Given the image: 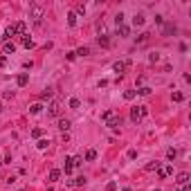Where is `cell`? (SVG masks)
Instances as JSON below:
<instances>
[{"mask_svg":"<svg viewBox=\"0 0 191 191\" xmlns=\"http://www.w3.org/2000/svg\"><path fill=\"white\" fill-rule=\"evenodd\" d=\"M101 119L106 121V126H110V128H115V126L121 124V117H119V115H115L113 110H106V113L101 115Z\"/></svg>","mask_w":191,"mask_h":191,"instance_id":"obj_1","label":"cell"},{"mask_svg":"<svg viewBox=\"0 0 191 191\" xmlns=\"http://www.w3.org/2000/svg\"><path fill=\"white\" fill-rule=\"evenodd\" d=\"M30 16H32V18H34V20H36L38 25H40V18H43V5L32 2V5H30Z\"/></svg>","mask_w":191,"mask_h":191,"instance_id":"obj_2","label":"cell"},{"mask_svg":"<svg viewBox=\"0 0 191 191\" xmlns=\"http://www.w3.org/2000/svg\"><path fill=\"white\" fill-rule=\"evenodd\" d=\"M146 115H148V108H146V106H135V108L130 110V119H133V121H140V119L146 117Z\"/></svg>","mask_w":191,"mask_h":191,"instance_id":"obj_3","label":"cell"},{"mask_svg":"<svg viewBox=\"0 0 191 191\" xmlns=\"http://www.w3.org/2000/svg\"><path fill=\"white\" fill-rule=\"evenodd\" d=\"M47 115H50V117H59V115H61V103L59 101H52L50 108H47Z\"/></svg>","mask_w":191,"mask_h":191,"instance_id":"obj_4","label":"cell"},{"mask_svg":"<svg viewBox=\"0 0 191 191\" xmlns=\"http://www.w3.org/2000/svg\"><path fill=\"white\" fill-rule=\"evenodd\" d=\"M171 173H173V166H171V164H164V166L160 164V169H158V175L162 178V180H164V178H169Z\"/></svg>","mask_w":191,"mask_h":191,"instance_id":"obj_5","label":"cell"},{"mask_svg":"<svg viewBox=\"0 0 191 191\" xmlns=\"http://www.w3.org/2000/svg\"><path fill=\"white\" fill-rule=\"evenodd\" d=\"M128 65H130V61H117V63L113 65V70L117 72V74H124V72H126V68H128Z\"/></svg>","mask_w":191,"mask_h":191,"instance_id":"obj_6","label":"cell"},{"mask_svg":"<svg viewBox=\"0 0 191 191\" xmlns=\"http://www.w3.org/2000/svg\"><path fill=\"white\" fill-rule=\"evenodd\" d=\"M97 43H99L101 47H110V38H108V34H99V38H97Z\"/></svg>","mask_w":191,"mask_h":191,"instance_id":"obj_7","label":"cell"},{"mask_svg":"<svg viewBox=\"0 0 191 191\" xmlns=\"http://www.w3.org/2000/svg\"><path fill=\"white\" fill-rule=\"evenodd\" d=\"M14 36H16V27H14V25H9L7 30H5V36H2V38H5V43H7L9 38H14Z\"/></svg>","mask_w":191,"mask_h":191,"instance_id":"obj_8","label":"cell"},{"mask_svg":"<svg viewBox=\"0 0 191 191\" xmlns=\"http://www.w3.org/2000/svg\"><path fill=\"white\" fill-rule=\"evenodd\" d=\"M70 119H59V130L61 133H68V130H70Z\"/></svg>","mask_w":191,"mask_h":191,"instance_id":"obj_9","label":"cell"},{"mask_svg":"<svg viewBox=\"0 0 191 191\" xmlns=\"http://www.w3.org/2000/svg\"><path fill=\"white\" fill-rule=\"evenodd\" d=\"M14 27H16V34H25V30H27V25H25V20H18V23H14Z\"/></svg>","mask_w":191,"mask_h":191,"instance_id":"obj_10","label":"cell"},{"mask_svg":"<svg viewBox=\"0 0 191 191\" xmlns=\"http://www.w3.org/2000/svg\"><path fill=\"white\" fill-rule=\"evenodd\" d=\"M20 43H23V45H25V47H27V50H30V47H34V40H32L30 36H27V34H23V36H20Z\"/></svg>","mask_w":191,"mask_h":191,"instance_id":"obj_11","label":"cell"},{"mask_svg":"<svg viewBox=\"0 0 191 191\" xmlns=\"http://www.w3.org/2000/svg\"><path fill=\"white\" fill-rule=\"evenodd\" d=\"M148 40H151V34L144 32V34H140V38H137V45H146Z\"/></svg>","mask_w":191,"mask_h":191,"instance_id":"obj_12","label":"cell"},{"mask_svg":"<svg viewBox=\"0 0 191 191\" xmlns=\"http://www.w3.org/2000/svg\"><path fill=\"white\" fill-rule=\"evenodd\" d=\"M2 50H5V54H14V52H16V45L11 43V40H7V43L2 45Z\"/></svg>","mask_w":191,"mask_h":191,"instance_id":"obj_13","label":"cell"},{"mask_svg":"<svg viewBox=\"0 0 191 191\" xmlns=\"http://www.w3.org/2000/svg\"><path fill=\"white\" fill-rule=\"evenodd\" d=\"M178 30H175V25H173V23H166L164 25V36H171V34H175Z\"/></svg>","mask_w":191,"mask_h":191,"instance_id":"obj_14","label":"cell"},{"mask_svg":"<svg viewBox=\"0 0 191 191\" xmlns=\"http://www.w3.org/2000/svg\"><path fill=\"white\" fill-rule=\"evenodd\" d=\"M27 81H30V77H27V72H23V74H18V79H16V83H18L20 88H23V85H27Z\"/></svg>","mask_w":191,"mask_h":191,"instance_id":"obj_15","label":"cell"},{"mask_svg":"<svg viewBox=\"0 0 191 191\" xmlns=\"http://www.w3.org/2000/svg\"><path fill=\"white\" fill-rule=\"evenodd\" d=\"M144 20H146V18H144L142 14H135V18H133V25H135V27H142Z\"/></svg>","mask_w":191,"mask_h":191,"instance_id":"obj_16","label":"cell"},{"mask_svg":"<svg viewBox=\"0 0 191 191\" xmlns=\"http://www.w3.org/2000/svg\"><path fill=\"white\" fill-rule=\"evenodd\" d=\"M68 25H70V27H77V14H74V11L68 14Z\"/></svg>","mask_w":191,"mask_h":191,"instance_id":"obj_17","label":"cell"},{"mask_svg":"<svg viewBox=\"0 0 191 191\" xmlns=\"http://www.w3.org/2000/svg\"><path fill=\"white\" fill-rule=\"evenodd\" d=\"M59 178H61V171H59V169H52V171H50V182H56Z\"/></svg>","mask_w":191,"mask_h":191,"instance_id":"obj_18","label":"cell"},{"mask_svg":"<svg viewBox=\"0 0 191 191\" xmlns=\"http://www.w3.org/2000/svg\"><path fill=\"white\" fill-rule=\"evenodd\" d=\"M70 184H72V187H83V184H85V178H83V175H79V178H74Z\"/></svg>","mask_w":191,"mask_h":191,"instance_id":"obj_19","label":"cell"},{"mask_svg":"<svg viewBox=\"0 0 191 191\" xmlns=\"http://www.w3.org/2000/svg\"><path fill=\"white\" fill-rule=\"evenodd\" d=\"M175 182H178V184H187V182H189V173H187V171H184V173H180Z\"/></svg>","mask_w":191,"mask_h":191,"instance_id":"obj_20","label":"cell"},{"mask_svg":"<svg viewBox=\"0 0 191 191\" xmlns=\"http://www.w3.org/2000/svg\"><path fill=\"white\" fill-rule=\"evenodd\" d=\"M40 110H43V103H34V106H30V113L32 115H38Z\"/></svg>","mask_w":191,"mask_h":191,"instance_id":"obj_21","label":"cell"},{"mask_svg":"<svg viewBox=\"0 0 191 191\" xmlns=\"http://www.w3.org/2000/svg\"><path fill=\"white\" fill-rule=\"evenodd\" d=\"M135 95H137L135 90H126V92H124V99H126V101H133V99H135Z\"/></svg>","mask_w":191,"mask_h":191,"instance_id":"obj_22","label":"cell"},{"mask_svg":"<svg viewBox=\"0 0 191 191\" xmlns=\"http://www.w3.org/2000/svg\"><path fill=\"white\" fill-rule=\"evenodd\" d=\"M128 32H130V30H128L126 25H119V27H117V34H119V36H128Z\"/></svg>","mask_w":191,"mask_h":191,"instance_id":"obj_23","label":"cell"},{"mask_svg":"<svg viewBox=\"0 0 191 191\" xmlns=\"http://www.w3.org/2000/svg\"><path fill=\"white\" fill-rule=\"evenodd\" d=\"M175 158H178V151H175V148H169V151H166V160H171V162H173Z\"/></svg>","mask_w":191,"mask_h":191,"instance_id":"obj_24","label":"cell"},{"mask_svg":"<svg viewBox=\"0 0 191 191\" xmlns=\"http://www.w3.org/2000/svg\"><path fill=\"white\" fill-rule=\"evenodd\" d=\"M74 54H77V56H88V54H90V47H79Z\"/></svg>","mask_w":191,"mask_h":191,"instance_id":"obj_25","label":"cell"},{"mask_svg":"<svg viewBox=\"0 0 191 191\" xmlns=\"http://www.w3.org/2000/svg\"><path fill=\"white\" fill-rule=\"evenodd\" d=\"M85 160H88V162H92V160H97V151H95V148H90V151H88V153H85Z\"/></svg>","mask_w":191,"mask_h":191,"instance_id":"obj_26","label":"cell"},{"mask_svg":"<svg viewBox=\"0 0 191 191\" xmlns=\"http://www.w3.org/2000/svg\"><path fill=\"white\" fill-rule=\"evenodd\" d=\"M160 169V162H148L146 164V171H158Z\"/></svg>","mask_w":191,"mask_h":191,"instance_id":"obj_27","label":"cell"},{"mask_svg":"<svg viewBox=\"0 0 191 191\" xmlns=\"http://www.w3.org/2000/svg\"><path fill=\"white\" fill-rule=\"evenodd\" d=\"M47 144H50L47 140H38V142H36V148H40V151H43V148H47Z\"/></svg>","mask_w":191,"mask_h":191,"instance_id":"obj_28","label":"cell"},{"mask_svg":"<svg viewBox=\"0 0 191 191\" xmlns=\"http://www.w3.org/2000/svg\"><path fill=\"white\" fill-rule=\"evenodd\" d=\"M72 169H74V164H72V158H70V160H65V173H70Z\"/></svg>","mask_w":191,"mask_h":191,"instance_id":"obj_29","label":"cell"},{"mask_svg":"<svg viewBox=\"0 0 191 191\" xmlns=\"http://www.w3.org/2000/svg\"><path fill=\"white\" fill-rule=\"evenodd\" d=\"M79 106H81V101H79V99H74V97H72V99H70V108H74V110H77Z\"/></svg>","mask_w":191,"mask_h":191,"instance_id":"obj_30","label":"cell"},{"mask_svg":"<svg viewBox=\"0 0 191 191\" xmlns=\"http://www.w3.org/2000/svg\"><path fill=\"white\" fill-rule=\"evenodd\" d=\"M137 95H151V88H146V85H144V88H140V90H135Z\"/></svg>","mask_w":191,"mask_h":191,"instance_id":"obj_31","label":"cell"},{"mask_svg":"<svg viewBox=\"0 0 191 191\" xmlns=\"http://www.w3.org/2000/svg\"><path fill=\"white\" fill-rule=\"evenodd\" d=\"M115 23H117V27L124 25V14H117V16H115Z\"/></svg>","mask_w":191,"mask_h":191,"instance_id":"obj_32","label":"cell"},{"mask_svg":"<svg viewBox=\"0 0 191 191\" xmlns=\"http://www.w3.org/2000/svg\"><path fill=\"white\" fill-rule=\"evenodd\" d=\"M182 99H184L182 92H173V101H182Z\"/></svg>","mask_w":191,"mask_h":191,"instance_id":"obj_33","label":"cell"},{"mask_svg":"<svg viewBox=\"0 0 191 191\" xmlns=\"http://www.w3.org/2000/svg\"><path fill=\"white\" fill-rule=\"evenodd\" d=\"M50 97H52V90L50 88L45 90V92H40V99H50Z\"/></svg>","mask_w":191,"mask_h":191,"instance_id":"obj_34","label":"cell"},{"mask_svg":"<svg viewBox=\"0 0 191 191\" xmlns=\"http://www.w3.org/2000/svg\"><path fill=\"white\" fill-rule=\"evenodd\" d=\"M40 135H43V130H40V128H34V130H32V137H36V140H38Z\"/></svg>","mask_w":191,"mask_h":191,"instance_id":"obj_35","label":"cell"},{"mask_svg":"<svg viewBox=\"0 0 191 191\" xmlns=\"http://www.w3.org/2000/svg\"><path fill=\"white\" fill-rule=\"evenodd\" d=\"M72 164L74 166H81V164H83V158H72Z\"/></svg>","mask_w":191,"mask_h":191,"instance_id":"obj_36","label":"cell"},{"mask_svg":"<svg viewBox=\"0 0 191 191\" xmlns=\"http://www.w3.org/2000/svg\"><path fill=\"white\" fill-rule=\"evenodd\" d=\"M106 191H117V182H108V187H106Z\"/></svg>","mask_w":191,"mask_h":191,"instance_id":"obj_37","label":"cell"},{"mask_svg":"<svg viewBox=\"0 0 191 191\" xmlns=\"http://www.w3.org/2000/svg\"><path fill=\"white\" fill-rule=\"evenodd\" d=\"M74 14H85V7L83 5H77V11H74Z\"/></svg>","mask_w":191,"mask_h":191,"instance_id":"obj_38","label":"cell"},{"mask_svg":"<svg viewBox=\"0 0 191 191\" xmlns=\"http://www.w3.org/2000/svg\"><path fill=\"white\" fill-rule=\"evenodd\" d=\"M128 158H130V160H135V158H137V151H133V148H130V151H128Z\"/></svg>","mask_w":191,"mask_h":191,"instance_id":"obj_39","label":"cell"},{"mask_svg":"<svg viewBox=\"0 0 191 191\" xmlns=\"http://www.w3.org/2000/svg\"><path fill=\"white\" fill-rule=\"evenodd\" d=\"M2 65H7V56H0V68Z\"/></svg>","mask_w":191,"mask_h":191,"instance_id":"obj_40","label":"cell"},{"mask_svg":"<svg viewBox=\"0 0 191 191\" xmlns=\"http://www.w3.org/2000/svg\"><path fill=\"white\" fill-rule=\"evenodd\" d=\"M0 113H2V103H0Z\"/></svg>","mask_w":191,"mask_h":191,"instance_id":"obj_41","label":"cell"},{"mask_svg":"<svg viewBox=\"0 0 191 191\" xmlns=\"http://www.w3.org/2000/svg\"><path fill=\"white\" fill-rule=\"evenodd\" d=\"M155 191H160V189H155Z\"/></svg>","mask_w":191,"mask_h":191,"instance_id":"obj_42","label":"cell"},{"mask_svg":"<svg viewBox=\"0 0 191 191\" xmlns=\"http://www.w3.org/2000/svg\"><path fill=\"white\" fill-rule=\"evenodd\" d=\"M20 191H23V189H20Z\"/></svg>","mask_w":191,"mask_h":191,"instance_id":"obj_43","label":"cell"}]
</instances>
